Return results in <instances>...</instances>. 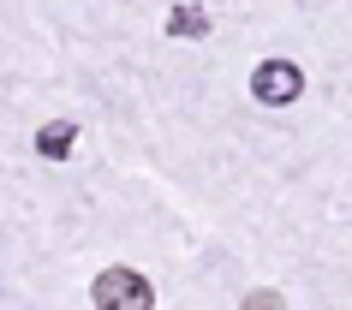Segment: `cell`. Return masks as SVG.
Listing matches in <instances>:
<instances>
[{
  "label": "cell",
  "mask_w": 352,
  "mask_h": 310,
  "mask_svg": "<svg viewBox=\"0 0 352 310\" xmlns=\"http://www.w3.org/2000/svg\"><path fill=\"white\" fill-rule=\"evenodd\" d=\"M90 305L96 310H149L155 292H149V280L138 269H102L90 287Z\"/></svg>",
  "instance_id": "obj_1"
},
{
  "label": "cell",
  "mask_w": 352,
  "mask_h": 310,
  "mask_svg": "<svg viewBox=\"0 0 352 310\" xmlns=\"http://www.w3.org/2000/svg\"><path fill=\"white\" fill-rule=\"evenodd\" d=\"M245 305H251V310H269V305H275V310H280V292H251Z\"/></svg>",
  "instance_id": "obj_5"
},
{
  "label": "cell",
  "mask_w": 352,
  "mask_h": 310,
  "mask_svg": "<svg viewBox=\"0 0 352 310\" xmlns=\"http://www.w3.org/2000/svg\"><path fill=\"white\" fill-rule=\"evenodd\" d=\"M72 144H78V126H72V120H54V126L36 131V155H48V162H66Z\"/></svg>",
  "instance_id": "obj_3"
},
{
  "label": "cell",
  "mask_w": 352,
  "mask_h": 310,
  "mask_svg": "<svg viewBox=\"0 0 352 310\" xmlns=\"http://www.w3.org/2000/svg\"><path fill=\"white\" fill-rule=\"evenodd\" d=\"M167 36L204 42L209 36V12H204V6H173V12H167Z\"/></svg>",
  "instance_id": "obj_4"
},
{
  "label": "cell",
  "mask_w": 352,
  "mask_h": 310,
  "mask_svg": "<svg viewBox=\"0 0 352 310\" xmlns=\"http://www.w3.org/2000/svg\"><path fill=\"white\" fill-rule=\"evenodd\" d=\"M251 96H257L263 108H287L305 96V72H298L293 60H263L257 72H251Z\"/></svg>",
  "instance_id": "obj_2"
}]
</instances>
